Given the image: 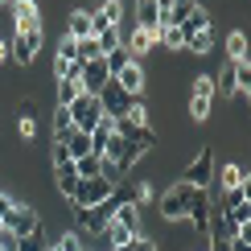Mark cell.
I'll list each match as a JSON object with an SVG mask.
<instances>
[{
	"mask_svg": "<svg viewBox=\"0 0 251 251\" xmlns=\"http://www.w3.org/2000/svg\"><path fill=\"white\" fill-rule=\"evenodd\" d=\"M198 194H202L198 185H190V181H173L169 194L161 198V218H165V223H181V218L190 214V206H194Z\"/></svg>",
	"mask_w": 251,
	"mask_h": 251,
	"instance_id": "cell-1",
	"label": "cell"
},
{
	"mask_svg": "<svg viewBox=\"0 0 251 251\" xmlns=\"http://www.w3.org/2000/svg\"><path fill=\"white\" fill-rule=\"evenodd\" d=\"M8 46V62H13V66H33L37 62V50H41V29H17L13 37L4 41Z\"/></svg>",
	"mask_w": 251,
	"mask_h": 251,
	"instance_id": "cell-2",
	"label": "cell"
},
{
	"mask_svg": "<svg viewBox=\"0 0 251 251\" xmlns=\"http://www.w3.org/2000/svg\"><path fill=\"white\" fill-rule=\"evenodd\" d=\"M0 226H4L13 239H25V235H41V214L33 210L29 202H17L13 210L0 218Z\"/></svg>",
	"mask_w": 251,
	"mask_h": 251,
	"instance_id": "cell-3",
	"label": "cell"
},
{
	"mask_svg": "<svg viewBox=\"0 0 251 251\" xmlns=\"http://www.w3.org/2000/svg\"><path fill=\"white\" fill-rule=\"evenodd\" d=\"M177 181H190V185H198V190H210V181H214V149L210 144H202V149L194 152V161L181 169Z\"/></svg>",
	"mask_w": 251,
	"mask_h": 251,
	"instance_id": "cell-4",
	"label": "cell"
},
{
	"mask_svg": "<svg viewBox=\"0 0 251 251\" xmlns=\"http://www.w3.org/2000/svg\"><path fill=\"white\" fill-rule=\"evenodd\" d=\"M111 82H116V87H120L128 99H140L144 91H149V70H144L140 58H132L128 66H120L116 75H111Z\"/></svg>",
	"mask_w": 251,
	"mask_h": 251,
	"instance_id": "cell-5",
	"label": "cell"
},
{
	"mask_svg": "<svg viewBox=\"0 0 251 251\" xmlns=\"http://www.w3.org/2000/svg\"><path fill=\"white\" fill-rule=\"evenodd\" d=\"M66 111H70V124H75V132H91V128L103 120V103H99V95H78Z\"/></svg>",
	"mask_w": 251,
	"mask_h": 251,
	"instance_id": "cell-6",
	"label": "cell"
},
{
	"mask_svg": "<svg viewBox=\"0 0 251 251\" xmlns=\"http://www.w3.org/2000/svg\"><path fill=\"white\" fill-rule=\"evenodd\" d=\"M111 190H116V185L103 181V177H87V181H78V185H75V198H70V206H78V210H91V206L107 202Z\"/></svg>",
	"mask_w": 251,
	"mask_h": 251,
	"instance_id": "cell-7",
	"label": "cell"
},
{
	"mask_svg": "<svg viewBox=\"0 0 251 251\" xmlns=\"http://www.w3.org/2000/svg\"><path fill=\"white\" fill-rule=\"evenodd\" d=\"M111 82V70H107V62L95 58V62H82V75H78V87H82V95H103V87Z\"/></svg>",
	"mask_w": 251,
	"mask_h": 251,
	"instance_id": "cell-8",
	"label": "cell"
},
{
	"mask_svg": "<svg viewBox=\"0 0 251 251\" xmlns=\"http://www.w3.org/2000/svg\"><path fill=\"white\" fill-rule=\"evenodd\" d=\"M8 21H13V33L17 29H41L37 0H8Z\"/></svg>",
	"mask_w": 251,
	"mask_h": 251,
	"instance_id": "cell-9",
	"label": "cell"
},
{
	"mask_svg": "<svg viewBox=\"0 0 251 251\" xmlns=\"http://www.w3.org/2000/svg\"><path fill=\"white\" fill-rule=\"evenodd\" d=\"M66 37H70V41L95 37V29H91V8H70V17H66Z\"/></svg>",
	"mask_w": 251,
	"mask_h": 251,
	"instance_id": "cell-10",
	"label": "cell"
},
{
	"mask_svg": "<svg viewBox=\"0 0 251 251\" xmlns=\"http://www.w3.org/2000/svg\"><path fill=\"white\" fill-rule=\"evenodd\" d=\"M50 177H54V185H58V194L66 198H75V185H78V173H75V161H66V165H54L50 169Z\"/></svg>",
	"mask_w": 251,
	"mask_h": 251,
	"instance_id": "cell-11",
	"label": "cell"
},
{
	"mask_svg": "<svg viewBox=\"0 0 251 251\" xmlns=\"http://www.w3.org/2000/svg\"><path fill=\"white\" fill-rule=\"evenodd\" d=\"M124 46H128V54H132V58H144L149 50H156V33H149V29H140V25H136L132 33L124 37Z\"/></svg>",
	"mask_w": 251,
	"mask_h": 251,
	"instance_id": "cell-12",
	"label": "cell"
},
{
	"mask_svg": "<svg viewBox=\"0 0 251 251\" xmlns=\"http://www.w3.org/2000/svg\"><path fill=\"white\" fill-rule=\"evenodd\" d=\"M111 218H116L120 226H128L132 235H144V214H140V206H136V202H124V206H116V214H111Z\"/></svg>",
	"mask_w": 251,
	"mask_h": 251,
	"instance_id": "cell-13",
	"label": "cell"
},
{
	"mask_svg": "<svg viewBox=\"0 0 251 251\" xmlns=\"http://www.w3.org/2000/svg\"><path fill=\"white\" fill-rule=\"evenodd\" d=\"M136 25L156 33V29H161V4H156V0H136Z\"/></svg>",
	"mask_w": 251,
	"mask_h": 251,
	"instance_id": "cell-14",
	"label": "cell"
},
{
	"mask_svg": "<svg viewBox=\"0 0 251 251\" xmlns=\"http://www.w3.org/2000/svg\"><path fill=\"white\" fill-rule=\"evenodd\" d=\"M78 95H82L78 78H62V82H54V107H70Z\"/></svg>",
	"mask_w": 251,
	"mask_h": 251,
	"instance_id": "cell-15",
	"label": "cell"
},
{
	"mask_svg": "<svg viewBox=\"0 0 251 251\" xmlns=\"http://www.w3.org/2000/svg\"><path fill=\"white\" fill-rule=\"evenodd\" d=\"M226 62H247V33L243 29L226 33Z\"/></svg>",
	"mask_w": 251,
	"mask_h": 251,
	"instance_id": "cell-16",
	"label": "cell"
},
{
	"mask_svg": "<svg viewBox=\"0 0 251 251\" xmlns=\"http://www.w3.org/2000/svg\"><path fill=\"white\" fill-rule=\"evenodd\" d=\"M50 132H54V140L62 144L70 132H75V124H70V111L66 107H54V116H50Z\"/></svg>",
	"mask_w": 251,
	"mask_h": 251,
	"instance_id": "cell-17",
	"label": "cell"
},
{
	"mask_svg": "<svg viewBox=\"0 0 251 251\" xmlns=\"http://www.w3.org/2000/svg\"><path fill=\"white\" fill-rule=\"evenodd\" d=\"M62 144H66L70 161H78V156H87V152H91V132H70Z\"/></svg>",
	"mask_w": 251,
	"mask_h": 251,
	"instance_id": "cell-18",
	"label": "cell"
},
{
	"mask_svg": "<svg viewBox=\"0 0 251 251\" xmlns=\"http://www.w3.org/2000/svg\"><path fill=\"white\" fill-rule=\"evenodd\" d=\"M99 235H103V239H107V247H124V243H132V239H136V235L128 231V226H120V223H116V218H111V223H107V226H103V231H99Z\"/></svg>",
	"mask_w": 251,
	"mask_h": 251,
	"instance_id": "cell-19",
	"label": "cell"
},
{
	"mask_svg": "<svg viewBox=\"0 0 251 251\" xmlns=\"http://www.w3.org/2000/svg\"><path fill=\"white\" fill-rule=\"evenodd\" d=\"M95 46H99V54H111L116 46H124V33H120V25H107V29H99V33H95Z\"/></svg>",
	"mask_w": 251,
	"mask_h": 251,
	"instance_id": "cell-20",
	"label": "cell"
},
{
	"mask_svg": "<svg viewBox=\"0 0 251 251\" xmlns=\"http://www.w3.org/2000/svg\"><path fill=\"white\" fill-rule=\"evenodd\" d=\"M99 169H103V156H99V152H87V156H78V161H75L78 181H87V177H99Z\"/></svg>",
	"mask_w": 251,
	"mask_h": 251,
	"instance_id": "cell-21",
	"label": "cell"
},
{
	"mask_svg": "<svg viewBox=\"0 0 251 251\" xmlns=\"http://www.w3.org/2000/svg\"><path fill=\"white\" fill-rule=\"evenodd\" d=\"M247 181V165H226L223 173H218V190H235V185Z\"/></svg>",
	"mask_w": 251,
	"mask_h": 251,
	"instance_id": "cell-22",
	"label": "cell"
},
{
	"mask_svg": "<svg viewBox=\"0 0 251 251\" xmlns=\"http://www.w3.org/2000/svg\"><path fill=\"white\" fill-rule=\"evenodd\" d=\"M210 46H214V29H202V33H190V37H185L181 50H190V54H210Z\"/></svg>",
	"mask_w": 251,
	"mask_h": 251,
	"instance_id": "cell-23",
	"label": "cell"
},
{
	"mask_svg": "<svg viewBox=\"0 0 251 251\" xmlns=\"http://www.w3.org/2000/svg\"><path fill=\"white\" fill-rule=\"evenodd\" d=\"M226 223H231L235 231H251V202H239L235 210H226Z\"/></svg>",
	"mask_w": 251,
	"mask_h": 251,
	"instance_id": "cell-24",
	"label": "cell"
},
{
	"mask_svg": "<svg viewBox=\"0 0 251 251\" xmlns=\"http://www.w3.org/2000/svg\"><path fill=\"white\" fill-rule=\"evenodd\" d=\"M190 95H198V99H214V75H194V82H190Z\"/></svg>",
	"mask_w": 251,
	"mask_h": 251,
	"instance_id": "cell-25",
	"label": "cell"
},
{
	"mask_svg": "<svg viewBox=\"0 0 251 251\" xmlns=\"http://www.w3.org/2000/svg\"><path fill=\"white\" fill-rule=\"evenodd\" d=\"M210 111H214V99L190 95V120H194V124H206V120H210Z\"/></svg>",
	"mask_w": 251,
	"mask_h": 251,
	"instance_id": "cell-26",
	"label": "cell"
},
{
	"mask_svg": "<svg viewBox=\"0 0 251 251\" xmlns=\"http://www.w3.org/2000/svg\"><path fill=\"white\" fill-rule=\"evenodd\" d=\"M103 62H107V70L116 75L120 66H128V62H132V54H128V46H116L111 54H103Z\"/></svg>",
	"mask_w": 251,
	"mask_h": 251,
	"instance_id": "cell-27",
	"label": "cell"
},
{
	"mask_svg": "<svg viewBox=\"0 0 251 251\" xmlns=\"http://www.w3.org/2000/svg\"><path fill=\"white\" fill-rule=\"evenodd\" d=\"M54 62H78V41L62 37V41H58V50H54Z\"/></svg>",
	"mask_w": 251,
	"mask_h": 251,
	"instance_id": "cell-28",
	"label": "cell"
},
{
	"mask_svg": "<svg viewBox=\"0 0 251 251\" xmlns=\"http://www.w3.org/2000/svg\"><path fill=\"white\" fill-rule=\"evenodd\" d=\"M46 251H82V235H75V231H66L58 239L54 247H46Z\"/></svg>",
	"mask_w": 251,
	"mask_h": 251,
	"instance_id": "cell-29",
	"label": "cell"
},
{
	"mask_svg": "<svg viewBox=\"0 0 251 251\" xmlns=\"http://www.w3.org/2000/svg\"><path fill=\"white\" fill-rule=\"evenodd\" d=\"M46 235H25V239H17V247L13 251H46Z\"/></svg>",
	"mask_w": 251,
	"mask_h": 251,
	"instance_id": "cell-30",
	"label": "cell"
},
{
	"mask_svg": "<svg viewBox=\"0 0 251 251\" xmlns=\"http://www.w3.org/2000/svg\"><path fill=\"white\" fill-rule=\"evenodd\" d=\"M226 251H251V231H235L226 239Z\"/></svg>",
	"mask_w": 251,
	"mask_h": 251,
	"instance_id": "cell-31",
	"label": "cell"
},
{
	"mask_svg": "<svg viewBox=\"0 0 251 251\" xmlns=\"http://www.w3.org/2000/svg\"><path fill=\"white\" fill-rule=\"evenodd\" d=\"M66 161H70L66 144H58V140H54V144H50V169H54V165H66Z\"/></svg>",
	"mask_w": 251,
	"mask_h": 251,
	"instance_id": "cell-32",
	"label": "cell"
},
{
	"mask_svg": "<svg viewBox=\"0 0 251 251\" xmlns=\"http://www.w3.org/2000/svg\"><path fill=\"white\" fill-rule=\"evenodd\" d=\"M17 132H21V140H33V136H37V120L17 116Z\"/></svg>",
	"mask_w": 251,
	"mask_h": 251,
	"instance_id": "cell-33",
	"label": "cell"
},
{
	"mask_svg": "<svg viewBox=\"0 0 251 251\" xmlns=\"http://www.w3.org/2000/svg\"><path fill=\"white\" fill-rule=\"evenodd\" d=\"M132 251H161V247H156L152 235H136V239H132Z\"/></svg>",
	"mask_w": 251,
	"mask_h": 251,
	"instance_id": "cell-34",
	"label": "cell"
},
{
	"mask_svg": "<svg viewBox=\"0 0 251 251\" xmlns=\"http://www.w3.org/2000/svg\"><path fill=\"white\" fill-rule=\"evenodd\" d=\"M17 116H25V120H37V99H25L17 107Z\"/></svg>",
	"mask_w": 251,
	"mask_h": 251,
	"instance_id": "cell-35",
	"label": "cell"
},
{
	"mask_svg": "<svg viewBox=\"0 0 251 251\" xmlns=\"http://www.w3.org/2000/svg\"><path fill=\"white\" fill-rule=\"evenodd\" d=\"M13 206H17V198H13V194H4V190H0V218H4L8 210H13Z\"/></svg>",
	"mask_w": 251,
	"mask_h": 251,
	"instance_id": "cell-36",
	"label": "cell"
},
{
	"mask_svg": "<svg viewBox=\"0 0 251 251\" xmlns=\"http://www.w3.org/2000/svg\"><path fill=\"white\" fill-rule=\"evenodd\" d=\"M0 62H8V46H4V37H0Z\"/></svg>",
	"mask_w": 251,
	"mask_h": 251,
	"instance_id": "cell-37",
	"label": "cell"
},
{
	"mask_svg": "<svg viewBox=\"0 0 251 251\" xmlns=\"http://www.w3.org/2000/svg\"><path fill=\"white\" fill-rule=\"evenodd\" d=\"M111 251H132V243H124V247H111Z\"/></svg>",
	"mask_w": 251,
	"mask_h": 251,
	"instance_id": "cell-38",
	"label": "cell"
},
{
	"mask_svg": "<svg viewBox=\"0 0 251 251\" xmlns=\"http://www.w3.org/2000/svg\"><path fill=\"white\" fill-rule=\"evenodd\" d=\"M0 4H8V0H0Z\"/></svg>",
	"mask_w": 251,
	"mask_h": 251,
	"instance_id": "cell-39",
	"label": "cell"
},
{
	"mask_svg": "<svg viewBox=\"0 0 251 251\" xmlns=\"http://www.w3.org/2000/svg\"><path fill=\"white\" fill-rule=\"evenodd\" d=\"M0 231H4V226H0Z\"/></svg>",
	"mask_w": 251,
	"mask_h": 251,
	"instance_id": "cell-40",
	"label": "cell"
},
{
	"mask_svg": "<svg viewBox=\"0 0 251 251\" xmlns=\"http://www.w3.org/2000/svg\"><path fill=\"white\" fill-rule=\"evenodd\" d=\"M0 251H4V247H0Z\"/></svg>",
	"mask_w": 251,
	"mask_h": 251,
	"instance_id": "cell-41",
	"label": "cell"
}]
</instances>
